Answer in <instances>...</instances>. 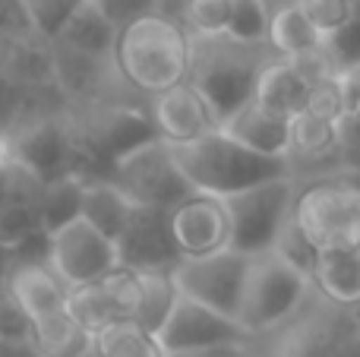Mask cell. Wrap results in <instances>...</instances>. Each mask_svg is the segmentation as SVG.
<instances>
[{"mask_svg": "<svg viewBox=\"0 0 360 357\" xmlns=\"http://www.w3.org/2000/svg\"><path fill=\"white\" fill-rule=\"evenodd\" d=\"M114 70L136 92L155 98V95L190 79L193 35L184 29L180 19L168 16L165 10L152 13L120 32L117 51H114Z\"/></svg>", "mask_w": 360, "mask_h": 357, "instance_id": "6da1fadb", "label": "cell"}, {"mask_svg": "<svg viewBox=\"0 0 360 357\" xmlns=\"http://www.w3.org/2000/svg\"><path fill=\"white\" fill-rule=\"evenodd\" d=\"M171 149L190 187L196 193L218 196V200L243 193L256 183L294 174V164L256 155L221 130H212L193 143H171Z\"/></svg>", "mask_w": 360, "mask_h": 357, "instance_id": "7a4b0ae2", "label": "cell"}, {"mask_svg": "<svg viewBox=\"0 0 360 357\" xmlns=\"http://www.w3.org/2000/svg\"><path fill=\"white\" fill-rule=\"evenodd\" d=\"M310 291H316L313 278L294 263H288L285 257H278L275 250L250 257L237 326L247 332V339L275 332L300 313Z\"/></svg>", "mask_w": 360, "mask_h": 357, "instance_id": "3957f363", "label": "cell"}, {"mask_svg": "<svg viewBox=\"0 0 360 357\" xmlns=\"http://www.w3.org/2000/svg\"><path fill=\"white\" fill-rule=\"evenodd\" d=\"M275 57L269 48H250L231 38H193V70L190 82L218 114V124L247 105L256 92L259 70Z\"/></svg>", "mask_w": 360, "mask_h": 357, "instance_id": "277c9868", "label": "cell"}, {"mask_svg": "<svg viewBox=\"0 0 360 357\" xmlns=\"http://www.w3.org/2000/svg\"><path fill=\"white\" fill-rule=\"evenodd\" d=\"M300 187L294 174L275 177V181L256 183V187L234 193L224 200L231 212V247L247 257H259V253L275 250L278 238L285 228L291 225L294 209H297Z\"/></svg>", "mask_w": 360, "mask_h": 357, "instance_id": "5b68a950", "label": "cell"}, {"mask_svg": "<svg viewBox=\"0 0 360 357\" xmlns=\"http://www.w3.org/2000/svg\"><path fill=\"white\" fill-rule=\"evenodd\" d=\"M111 181L136 206L165 209V212H171L174 206L196 193L186 181V174L180 171L171 143L162 136H152L146 143L133 145L130 152H124L111 164Z\"/></svg>", "mask_w": 360, "mask_h": 357, "instance_id": "8992f818", "label": "cell"}, {"mask_svg": "<svg viewBox=\"0 0 360 357\" xmlns=\"http://www.w3.org/2000/svg\"><path fill=\"white\" fill-rule=\"evenodd\" d=\"M48 266L70 291H79L105 282L124 263L117 244L108 234H101L86 219H76L48 234Z\"/></svg>", "mask_w": 360, "mask_h": 357, "instance_id": "52a82bcc", "label": "cell"}, {"mask_svg": "<svg viewBox=\"0 0 360 357\" xmlns=\"http://www.w3.org/2000/svg\"><path fill=\"white\" fill-rule=\"evenodd\" d=\"M294 221L316 250L360 240V183L319 181L300 190Z\"/></svg>", "mask_w": 360, "mask_h": 357, "instance_id": "ba28073f", "label": "cell"}, {"mask_svg": "<svg viewBox=\"0 0 360 357\" xmlns=\"http://www.w3.org/2000/svg\"><path fill=\"white\" fill-rule=\"evenodd\" d=\"M171 272H174L177 291L184 297L237 320L243 285H247L250 272L247 253L228 247V250L209 253V257H184L177 259V266Z\"/></svg>", "mask_w": 360, "mask_h": 357, "instance_id": "9c48e42d", "label": "cell"}, {"mask_svg": "<svg viewBox=\"0 0 360 357\" xmlns=\"http://www.w3.org/2000/svg\"><path fill=\"white\" fill-rule=\"evenodd\" d=\"M155 342L165 357H202L221 348H237L247 342V332L237 326V320L180 294L165 326L155 332Z\"/></svg>", "mask_w": 360, "mask_h": 357, "instance_id": "30bf717a", "label": "cell"}, {"mask_svg": "<svg viewBox=\"0 0 360 357\" xmlns=\"http://www.w3.org/2000/svg\"><path fill=\"white\" fill-rule=\"evenodd\" d=\"M171 234L184 257H209L231 247V212L224 200L209 193H193L180 206L171 209Z\"/></svg>", "mask_w": 360, "mask_h": 357, "instance_id": "8fae6325", "label": "cell"}, {"mask_svg": "<svg viewBox=\"0 0 360 357\" xmlns=\"http://www.w3.org/2000/svg\"><path fill=\"white\" fill-rule=\"evenodd\" d=\"M136 291H139L136 269L120 266L105 282L89 285V288H79V291H70V313H73L89 332L98 335L101 329L114 326V323L133 320V313H136Z\"/></svg>", "mask_w": 360, "mask_h": 357, "instance_id": "7c38bea8", "label": "cell"}, {"mask_svg": "<svg viewBox=\"0 0 360 357\" xmlns=\"http://www.w3.org/2000/svg\"><path fill=\"white\" fill-rule=\"evenodd\" d=\"M218 130L228 133L234 143H240L243 149L256 152V155L291 164L294 120H288V117H281V114L262 108L256 98H250L247 105H240L237 111H231L228 117L218 124Z\"/></svg>", "mask_w": 360, "mask_h": 357, "instance_id": "4fadbf2b", "label": "cell"}, {"mask_svg": "<svg viewBox=\"0 0 360 357\" xmlns=\"http://www.w3.org/2000/svg\"><path fill=\"white\" fill-rule=\"evenodd\" d=\"M149 117L155 124V133L168 143H193L218 130V114L190 79L155 95L149 105Z\"/></svg>", "mask_w": 360, "mask_h": 357, "instance_id": "5bb4252c", "label": "cell"}, {"mask_svg": "<svg viewBox=\"0 0 360 357\" xmlns=\"http://www.w3.org/2000/svg\"><path fill=\"white\" fill-rule=\"evenodd\" d=\"M120 263L127 269H174L180 250L171 234V212L165 209H146L136 206L133 221L127 228V234L117 244Z\"/></svg>", "mask_w": 360, "mask_h": 357, "instance_id": "9a60e30c", "label": "cell"}, {"mask_svg": "<svg viewBox=\"0 0 360 357\" xmlns=\"http://www.w3.org/2000/svg\"><path fill=\"white\" fill-rule=\"evenodd\" d=\"M6 288L19 301V307L29 313L32 326L70 310V288L48 266V257H16L10 275H6Z\"/></svg>", "mask_w": 360, "mask_h": 357, "instance_id": "2e32d148", "label": "cell"}, {"mask_svg": "<svg viewBox=\"0 0 360 357\" xmlns=\"http://www.w3.org/2000/svg\"><path fill=\"white\" fill-rule=\"evenodd\" d=\"M313 288L342 310L360 307V240L332 244L316 253Z\"/></svg>", "mask_w": 360, "mask_h": 357, "instance_id": "e0dca14e", "label": "cell"}, {"mask_svg": "<svg viewBox=\"0 0 360 357\" xmlns=\"http://www.w3.org/2000/svg\"><path fill=\"white\" fill-rule=\"evenodd\" d=\"M310 95H313V86L294 70V63L275 54L272 60L259 70L253 98L259 101L262 108H269V111L294 120L310 108Z\"/></svg>", "mask_w": 360, "mask_h": 357, "instance_id": "ac0fdd59", "label": "cell"}, {"mask_svg": "<svg viewBox=\"0 0 360 357\" xmlns=\"http://www.w3.org/2000/svg\"><path fill=\"white\" fill-rule=\"evenodd\" d=\"M117 38H120V32L101 16V10L92 4V0H86V4L70 16V22L60 29V35L54 38V44L60 51H70V54H79V57L114 60Z\"/></svg>", "mask_w": 360, "mask_h": 357, "instance_id": "d6986e66", "label": "cell"}, {"mask_svg": "<svg viewBox=\"0 0 360 357\" xmlns=\"http://www.w3.org/2000/svg\"><path fill=\"white\" fill-rule=\"evenodd\" d=\"M136 212V202L111 181V177H89L86 190H82V219L89 225H95L101 234L120 244V238L127 234Z\"/></svg>", "mask_w": 360, "mask_h": 357, "instance_id": "ffe728a7", "label": "cell"}, {"mask_svg": "<svg viewBox=\"0 0 360 357\" xmlns=\"http://www.w3.org/2000/svg\"><path fill=\"white\" fill-rule=\"evenodd\" d=\"M32 348L38 357H92L95 332H89L70 310L35 323Z\"/></svg>", "mask_w": 360, "mask_h": 357, "instance_id": "44dd1931", "label": "cell"}, {"mask_svg": "<svg viewBox=\"0 0 360 357\" xmlns=\"http://www.w3.org/2000/svg\"><path fill=\"white\" fill-rule=\"evenodd\" d=\"M136 278H139V291H136V313H133V323L155 335L158 329L165 326V320L171 316V310H174V304L180 297L174 272L171 269H143V272H136Z\"/></svg>", "mask_w": 360, "mask_h": 357, "instance_id": "7402d4cb", "label": "cell"}, {"mask_svg": "<svg viewBox=\"0 0 360 357\" xmlns=\"http://www.w3.org/2000/svg\"><path fill=\"white\" fill-rule=\"evenodd\" d=\"M89 177L82 174H60L54 181L44 183L41 196H38V221H41L44 234H54L57 228L70 225V221L82 219V190H86Z\"/></svg>", "mask_w": 360, "mask_h": 357, "instance_id": "603a6c76", "label": "cell"}, {"mask_svg": "<svg viewBox=\"0 0 360 357\" xmlns=\"http://www.w3.org/2000/svg\"><path fill=\"white\" fill-rule=\"evenodd\" d=\"M269 48L278 57H285V60H294V57H304V54H313V51L329 48V38L307 19V13L300 10V6H291V10H281L278 16L272 19Z\"/></svg>", "mask_w": 360, "mask_h": 357, "instance_id": "cb8c5ba5", "label": "cell"}, {"mask_svg": "<svg viewBox=\"0 0 360 357\" xmlns=\"http://www.w3.org/2000/svg\"><path fill=\"white\" fill-rule=\"evenodd\" d=\"M342 155V120L319 117L313 111H304L294 117V158L304 162H323V158Z\"/></svg>", "mask_w": 360, "mask_h": 357, "instance_id": "d4e9b609", "label": "cell"}, {"mask_svg": "<svg viewBox=\"0 0 360 357\" xmlns=\"http://www.w3.org/2000/svg\"><path fill=\"white\" fill-rule=\"evenodd\" d=\"M95 357H165V351L152 332L133 320H124L95 335Z\"/></svg>", "mask_w": 360, "mask_h": 357, "instance_id": "484cf974", "label": "cell"}, {"mask_svg": "<svg viewBox=\"0 0 360 357\" xmlns=\"http://www.w3.org/2000/svg\"><path fill=\"white\" fill-rule=\"evenodd\" d=\"M234 0H180L177 19L193 38H228Z\"/></svg>", "mask_w": 360, "mask_h": 357, "instance_id": "4316f807", "label": "cell"}, {"mask_svg": "<svg viewBox=\"0 0 360 357\" xmlns=\"http://www.w3.org/2000/svg\"><path fill=\"white\" fill-rule=\"evenodd\" d=\"M269 32H272V13L266 10L262 0H234L228 29L231 41L250 44V48H266Z\"/></svg>", "mask_w": 360, "mask_h": 357, "instance_id": "83f0119b", "label": "cell"}, {"mask_svg": "<svg viewBox=\"0 0 360 357\" xmlns=\"http://www.w3.org/2000/svg\"><path fill=\"white\" fill-rule=\"evenodd\" d=\"M297 6L329 41L342 35L360 13V0H300Z\"/></svg>", "mask_w": 360, "mask_h": 357, "instance_id": "f1b7e54d", "label": "cell"}, {"mask_svg": "<svg viewBox=\"0 0 360 357\" xmlns=\"http://www.w3.org/2000/svg\"><path fill=\"white\" fill-rule=\"evenodd\" d=\"M32 335H35V326H32L29 313L19 307V301L10 294V288H0V345L4 348H32Z\"/></svg>", "mask_w": 360, "mask_h": 357, "instance_id": "f546056e", "label": "cell"}, {"mask_svg": "<svg viewBox=\"0 0 360 357\" xmlns=\"http://www.w3.org/2000/svg\"><path fill=\"white\" fill-rule=\"evenodd\" d=\"M82 4H86V0H25V10H29L38 35L54 41L63 25L70 22V16H73Z\"/></svg>", "mask_w": 360, "mask_h": 357, "instance_id": "4dcf8cb0", "label": "cell"}, {"mask_svg": "<svg viewBox=\"0 0 360 357\" xmlns=\"http://www.w3.org/2000/svg\"><path fill=\"white\" fill-rule=\"evenodd\" d=\"M92 4L117 32L130 29L133 22L152 16V13H162V0H92Z\"/></svg>", "mask_w": 360, "mask_h": 357, "instance_id": "1f68e13d", "label": "cell"}, {"mask_svg": "<svg viewBox=\"0 0 360 357\" xmlns=\"http://www.w3.org/2000/svg\"><path fill=\"white\" fill-rule=\"evenodd\" d=\"M35 35L38 32L29 10H25V0H0V41L16 44Z\"/></svg>", "mask_w": 360, "mask_h": 357, "instance_id": "d6a6232c", "label": "cell"}, {"mask_svg": "<svg viewBox=\"0 0 360 357\" xmlns=\"http://www.w3.org/2000/svg\"><path fill=\"white\" fill-rule=\"evenodd\" d=\"M338 82H342L345 98H348V111L360 114V60L348 63V67L338 73Z\"/></svg>", "mask_w": 360, "mask_h": 357, "instance_id": "836d02e7", "label": "cell"}, {"mask_svg": "<svg viewBox=\"0 0 360 357\" xmlns=\"http://www.w3.org/2000/svg\"><path fill=\"white\" fill-rule=\"evenodd\" d=\"M19 95H22V89H19L16 82L6 76V70L0 67V114H4V111H13V105L19 101Z\"/></svg>", "mask_w": 360, "mask_h": 357, "instance_id": "e575fe53", "label": "cell"}, {"mask_svg": "<svg viewBox=\"0 0 360 357\" xmlns=\"http://www.w3.org/2000/svg\"><path fill=\"white\" fill-rule=\"evenodd\" d=\"M13 263H16V253H13L10 247H4V244H0V288H4V285H6V275H10Z\"/></svg>", "mask_w": 360, "mask_h": 357, "instance_id": "d590c367", "label": "cell"}, {"mask_svg": "<svg viewBox=\"0 0 360 357\" xmlns=\"http://www.w3.org/2000/svg\"><path fill=\"white\" fill-rule=\"evenodd\" d=\"M262 4H266V10L272 13V19H275L281 10H291V6H297L300 0H262Z\"/></svg>", "mask_w": 360, "mask_h": 357, "instance_id": "8d00e7d4", "label": "cell"}, {"mask_svg": "<svg viewBox=\"0 0 360 357\" xmlns=\"http://www.w3.org/2000/svg\"><path fill=\"white\" fill-rule=\"evenodd\" d=\"M6 158H10V136H6V130L0 126V168L6 164Z\"/></svg>", "mask_w": 360, "mask_h": 357, "instance_id": "74e56055", "label": "cell"}]
</instances>
